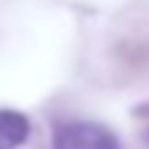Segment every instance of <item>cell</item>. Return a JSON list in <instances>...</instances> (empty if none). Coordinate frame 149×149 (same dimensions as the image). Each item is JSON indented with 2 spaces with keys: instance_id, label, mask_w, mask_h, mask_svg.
<instances>
[{
  "instance_id": "cell-1",
  "label": "cell",
  "mask_w": 149,
  "mask_h": 149,
  "mask_svg": "<svg viewBox=\"0 0 149 149\" xmlns=\"http://www.w3.org/2000/svg\"><path fill=\"white\" fill-rule=\"evenodd\" d=\"M53 149H119V141L102 124L66 122L55 130Z\"/></svg>"
},
{
  "instance_id": "cell-2",
  "label": "cell",
  "mask_w": 149,
  "mask_h": 149,
  "mask_svg": "<svg viewBox=\"0 0 149 149\" xmlns=\"http://www.w3.org/2000/svg\"><path fill=\"white\" fill-rule=\"evenodd\" d=\"M31 135V122L19 111L0 108V149H19Z\"/></svg>"
}]
</instances>
